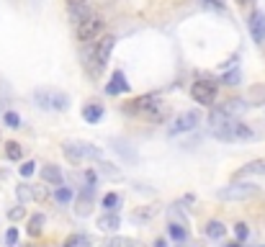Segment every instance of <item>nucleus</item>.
Returning a JSON list of instances; mask_svg holds the SVG:
<instances>
[{
	"mask_svg": "<svg viewBox=\"0 0 265 247\" xmlns=\"http://www.w3.org/2000/svg\"><path fill=\"white\" fill-rule=\"evenodd\" d=\"M113 44H116V36L113 33H100V36L93 41V54H90V72L93 75H100L103 67L108 64V57L113 52Z\"/></svg>",
	"mask_w": 265,
	"mask_h": 247,
	"instance_id": "obj_1",
	"label": "nucleus"
},
{
	"mask_svg": "<svg viewBox=\"0 0 265 247\" xmlns=\"http://www.w3.org/2000/svg\"><path fill=\"white\" fill-rule=\"evenodd\" d=\"M33 103L44 111H65L70 106V95L62 93V91H54V88H36V91L31 93Z\"/></svg>",
	"mask_w": 265,
	"mask_h": 247,
	"instance_id": "obj_2",
	"label": "nucleus"
},
{
	"mask_svg": "<svg viewBox=\"0 0 265 247\" xmlns=\"http://www.w3.org/2000/svg\"><path fill=\"white\" fill-rule=\"evenodd\" d=\"M211 131H214V137L222 139V142H237V139H252V137H255V131H252L247 124H242L239 119L227 121L224 126L211 129Z\"/></svg>",
	"mask_w": 265,
	"mask_h": 247,
	"instance_id": "obj_3",
	"label": "nucleus"
},
{
	"mask_svg": "<svg viewBox=\"0 0 265 247\" xmlns=\"http://www.w3.org/2000/svg\"><path fill=\"white\" fill-rule=\"evenodd\" d=\"M100 33H103V18L96 13H90L88 18L80 21V24H75V36L80 44H93Z\"/></svg>",
	"mask_w": 265,
	"mask_h": 247,
	"instance_id": "obj_4",
	"label": "nucleus"
},
{
	"mask_svg": "<svg viewBox=\"0 0 265 247\" xmlns=\"http://www.w3.org/2000/svg\"><path fill=\"white\" fill-rule=\"evenodd\" d=\"M260 193V185H252V183H229L219 190V198L222 201H247V198H255Z\"/></svg>",
	"mask_w": 265,
	"mask_h": 247,
	"instance_id": "obj_5",
	"label": "nucleus"
},
{
	"mask_svg": "<svg viewBox=\"0 0 265 247\" xmlns=\"http://www.w3.org/2000/svg\"><path fill=\"white\" fill-rule=\"evenodd\" d=\"M191 98L201 106H214L216 103V85L211 80H196L191 85Z\"/></svg>",
	"mask_w": 265,
	"mask_h": 247,
	"instance_id": "obj_6",
	"label": "nucleus"
},
{
	"mask_svg": "<svg viewBox=\"0 0 265 247\" xmlns=\"http://www.w3.org/2000/svg\"><path fill=\"white\" fill-rule=\"evenodd\" d=\"M199 121H201L199 111H186V114H180L175 121H172V126H170V137H175V134H186V131L196 129V126H199Z\"/></svg>",
	"mask_w": 265,
	"mask_h": 247,
	"instance_id": "obj_7",
	"label": "nucleus"
},
{
	"mask_svg": "<svg viewBox=\"0 0 265 247\" xmlns=\"http://www.w3.org/2000/svg\"><path fill=\"white\" fill-rule=\"evenodd\" d=\"M62 152L67 157V162L80 165L85 160V142H62Z\"/></svg>",
	"mask_w": 265,
	"mask_h": 247,
	"instance_id": "obj_8",
	"label": "nucleus"
},
{
	"mask_svg": "<svg viewBox=\"0 0 265 247\" xmlns=\"http://www.w3.org/2000/svg\"><path fill=\"white\" fill-rule=\"evenodd\" d=\"M250 33H252V41L258 44H265V13L263 10H255V13L250 16Z\"/></svg>",
	"mask_w": 265,
	"mask_h": 247,
	"instance_id": "obj_9",
	"label": "nucleus"
},
{
	"mask_svg": "<svg viewBox=\"0 0 265 247\" xmlns=\"http://www.w3.org/2000/svg\"><path fill=\"white\" fill-rule=\"evenodd\" d=\"M126 91H129V83H126L124 72L116 70V72L111 75V83L106 85V93H108V95H121V93H126Z\"/></svg>",
	"mask_w": 265,
	"mask_h": 247,
	"instance_id": "obj_10",
	"label": "nucleus"
},
{
	"mask_svg": "<svg viewBox=\"0 0 265 247\" xmlns=\"http://www.w3.org/2000/svg\"><path fill=\"white\" fill-rule=\"evenodd\" d=\"M41 178H44V183L47 185H65V175H62V170L57 165H44L41 167Z\"/></svg>",
	"mask_w": 265,
	"mask_h": 247,
	"instance_id": "obj_11",
	"label": "nucleus"
},
{
	"mask_svg": "<svg viewBox=\"0 0 265 247\" xmlns=\"http://www.w3.org/2000/svg\"><path fill=\"white\" fill-rule=\"evenodd\" d=\"M96 224H98L100 232H119V227H121V216L116 214V211H108V214L98 216Z\"/></svg>",
	"mask_w": 265,
	"mask_h": 247,
	"instance_id": "obj_12",
	"label": "nucleus"
},
{
	"mask_svg": "<svg viewBox=\"0 0 265 247\" xmlns=\"http://www.w3.org/2000/svg\"><path fill=\"white\" fill-rule=\"evenodd\" d=\"M219 108H222V111H224L227 116L237 119V114H242V111L247 108V100H242V98H232V100H227V103H222Z\"/></svg>",
	"mask_w": 265,
	"mask_h": 247,
	"instance_id": "obj_13",
	"label": "nucleus"
},
{
	"mask_svg": "<svg viewBox=\"0 0 265 247\" xmlns=\"http://www.w3.org/2000/svg\"><path fill=\"white\" fill-rule=\"evenodd\" d=\"M83 119H85V124H98L103 119V106L100 103H85L83 106Z\"/></svg>",
	"mask_w": 265,
	"mask_h": 247,
	"instance_id": "obj_14",
	"label": "nucleus"
},
{
	"mask_svg": "<svg viewBox=\"0 0 265 247\" xmlns=\"http://www.w3.org/2000/svg\"><path fill=\"white\" fill-rule=\"evenodd\" d=\"M224 234H227V227L219 219H211L209 224H206V237L209 240H222Z\"/></svg>",
	"mask_w": 265,
	"mask_h": 247,
	"instance_id": "obj_15",
	"label": "nucleus"
},
{
	"mask_svg": "<svg viewBox=\"0 0 265 247\" xmlns=\"http://www.w3.org/2000/svg\"><path fill=\"white\" fill-rule=\"evenodd\" d=\"M242 175H265V160H252V162H247L237 173V178H242Z\"/></svg>",
	"mask_w": 265,
	"mask_h": 247,
	"instance_id": "obj_16",
	"label": "nucleus"
},
{
	"mask_svg": "<svg viewBox=\"0 0 265 247\" xmlns=\"http://www.w3.org/2000/svg\"><path fill=\"white\" fill-rule=\"evenodd\" d=\"M227 121H232V116H227V114H224V111L219 108V106H216V108H211V114H209V126H211V129L224 126Z\"/></svg>",
	"mask_w": 265,
	"mask_h": 247,
	"instance_id": "obj_17",
	"label": "nucleus"
},
{
	"mask_svg": "<svg viewBox=\"0 0 265 247\" xmlns=\"http://www.w3.org/2000/svg\"><path fill=\"white\" fill-rule=\"evenodd\" d=\"M90 13H93V10H90V3L72 5V8H70V21H72V24H80V21H83V18H88Z\"/></svg>",
	"mask_w": 265,
	"mask_h": 247,
	"instance_id": "obj_18",
	"label": "nucleus"
},
{
	"mask_svg": "<svg viewBox=\"0 0 265 247\" xmlns=\"http://www.w3.org/2000/svg\"><path fill=\"white\" fill-rule=\"evenodd\" d=\"M41 229H44V214H33V216L29 219V227H26V232L31 234V237H39Z\"/></svg>",
	"mask_w": 265,
	"mask_h": 247,
	"instance_id": "obj_19",
	"label": "nucleus"
},
{
	"mask_svg": "<svg viewBox=\"0 0 265 247\" xmlns=\"http://www.w3.org/2000/svg\"><path fill=\"white\" fill-rule=\"evenodd\" d=\"M167 234H170V237L175 240V242H186V240H188V232H186V227H183V224H175V221L167 224Z\"/></svg>",
	"mask_w": 265,
	"mask_h": 247,
	"instance_id": "obj_20",
	"label": "nucleus"
},
{
	"mask_svg": "<svg viewBox=\"0 0 265 247\" xmlns=\"http://www.w3.org/2000/svg\"><path fill=\"white\" fill-rule=\"evenodd\" d=\"M72 198H75L72 188H67V185H57L54 188V201H57V204H70Z\"/></svg>",
	"mask_w": 265,
	"mask_h": 247,
	"instance_id": "obj_21",
	"label": "nucleus"
},
{
	"mask_svg": "<svg viewBox=\"0 0 265 247\" xmlns=\"http://www.w3.org/2000/svg\"><path fill=\"white\" fill-rule=\"evenodd\" d=\"M100 204H103V209H106V211H119V206H121V196H119V193H113V190H111V193H106V196H103V201H100Z\"/></svg>",
	"mask_w": 265,
	"mask_h": 247,
	"instance_id": "obj_22",
	"label": "nucleus"
},
{
	"mask_svg": "<svg viewBox=\"0 0 265 247\" xmlns=\"http://www.w3.org/2000/svg\"><path fill=\"white\" fill-rule=\"evenodd\" d=\"M5 157L8 160H21V157H24V147H21L18 142H5Z\"/></svg>",
	"mask_w": 265,
	"mask_h": 247,
	"instance_id": "obj_23",
	"label": "nucleus"
},
{
	"mask_svg": "<svg viewBox=\"0 0 265 247\" xmlns=\"http://www.w3.org/2000/svg\"><path fill=\"white\" fill-rule=\"evenodd\" d=\"M16 196H18L21 204H26V201H33V185H29V183H21V185L16 188Z\"/></svg>",
	"mask_w": 265,
	"mask_h": 247,
	"instance_id": "obj_24",
	"label": "nucleus"
},
{
	"mask_svg": "<svg viewBox=\"0 0 265 247\" xmlns=\"http://www.w3.org/2000/svg\"><path fill=\"white\" fill-rule=\"evenodd\" d=\"M103 247H139V245L129 237H111V240L103 242Z\"/></svg>",
	"mask_w": 265,
	"mask_h": 247,
	"instance_id": "obj_25",
	"label": "nucleus"
},
{
	"mask_svg": "<svg viewBox=\"0 0 265 247\" xmlns=\"http://www.w3.org/2000/svg\"><path fill=\"white\" fill-rule=\"evenodd\" d=\"M263 100H265V85H255V88H252V91H250V98H247V103H263Z\"/></svg>",
	"mask_w": 265,
	"mask_h": 247,
	"instance_id": "obj_26",
	"label": "nucleus"
},
{
	"mask_svg": "<svg viewBox=\"0 0 265 247\" xmlns=\"http://www.w3.org/2000/svg\"><path fill=\"white\" fill-rule=\"evenodd\" d=\"M239 80H242V72H239V70H229V72H224V77H222L224 85H239Z\"/></svg>",
	"mask_w": 265,
	"mask_h": 247,
	"instance_id": "obj_27",
	"label": "nucleus"
},
{
	"mask_svg": "<svg viewBox=\"0 0 265 247\" xmlns=\"http://www.w3.org/2000/svg\"><path fill=\"white\" fill-rule=\"evenodd\" d=\"M113 152H119L121 157H126V160H136V154H134L129 147H126L124 142H113Z\"/></svg>",
	"mask_w": 265,
	"mask_h": 247,
	"instance_id": "obj_28",
	"label": "nucleus"
},
{
	"mask_svg": "<svg viewBox=\"0 0 265 247\" xmlns=\"http://www.w3.org/2000/svg\"><path fill=\"white\" fill-rule=\"evenodd\" d=\"M247 234H250V227H247L245 221H237V224H234V237H237L239 242H245Z\"/></svg>",
	"mask_w": 265,
	"mask_h": 247,
	"instance_id": "obj_29",
	"label": "nucleus"
},
{
	"mask_svg": "<svg viewBox=\"0 0 265 247\" xmlns=\"http://www.w3.org/2000/svg\"><path fill=\"white\" fill-rule=\"evenodd\" d=\"M3 121H5V126H10V129H18L21 126V116L16 114V111H8V114L3 116Z\"/></svg>",
	"mask_w": 265,
	"mask_h": 247,
	"instance_id": "obj_30",
	"label": "nucleus"
},
{
	"mask_svg": "<svg viewBox=\"0 0 265 247\" xmlns=\"http://www.w3.org/2000/svg\"><path fill=\"white\" fill-rule=\"evenodd\" d=\"M33 173H36V162H33V160H29V162L21 165V178H31Z\"/></svg>",
	"mask_w": 265,
	"mask_h": 247,
	"instance_id": "obj_31",
	"label": "nucleus"
},
{
	"mask_svg": "<svg viewBox=\"0 0 265 247\" xmlns=\"http://www.w3.org/2000/svg\"><path fill=\"white\" fill-rule=\"evenodd\" d=\"M98 167H100V173H106L108 178H121V173L116 170V167H111L108 162H98Z\"/></svg>",
	"mask_w": 265,
	"mask_h": 247,
	"instance_id": "obj_32",
	"label": "nucleus"
},
{
	"mask_svg": "<svg viewBox=\"0 0 265 247\" xmlns=\"http://www.w3.org/2000/svg\"><path fill=\"white\" fill-rule=\"evenodd\" d=\"M24 216H26V209H24V206H16V209L8 211V219H10V221H18V219H24Z\"/></svg>",
	"mask_w": 265,
	"mask_h": 247,
	"instance_id": "obj_33",
	"label": "nucleus"
},
{
	"mask_svg": "<svg viewBox=\"0 0 265 247\" xmlns=\"http://www.w3.org/2000/svg\"><path fill=\"white\" fill-rule=\"evenodd\" d=\"M16 242H18V229H16V227H10V229L5 232V245H8V247H13Z\"/></svg>",
	"mask_w": 265,
	"mask_h": 247,
	"instance_id": "obj_34",
	"label": "nucleus"
},
{
	"mask_svg": "<svg viewBox=\"0 0 265 247\" xmlns=\"http://www.w3.org/2000/svg\"><path fill=\"white\" fill-rule=\"evenodd\" d=\"M33 198L44 201V198H47V188H44V185H33Z\"/></svg>",
	"mask_w": 265,
	"mask_h": 247,
	"instance_id": "obj_35",
	"label": "nucleus"
},
{
	"mask_svg": "<svg viewBox=\"0 0 265 247\" xmlns=\"http://www.w3.org/2000/svg\"><path fill=\"white\" fill-rule=\"evenodd\" d=\"M201 3H203V5H211V8H219V10L224 8V3H222V0H201Z\"/></svg>",
	"mask_w": 265,
	"mask_h": 247,
	"instance_id": "obj_36",
	"label": "nucleus"
},
{
	"mask_svg": "<svg viewBox=\"0 0 265 247\" xmlns=\"http://www.w3.org/2000/svg\"><path fill=\"white\" fill-rule=\"evenodd\" d=\"M83 3H88V0H67V8H72V5H83Z\"/></svg>",
	"mask_w": 265,
	"mask_h": 247,
	"instance_id": "obj_37",
	"label": "nucleus"
},
{
	"mask_svg": "<svg viewBox=\"0 0 265 247\" xmlns=\"http://www.w3.org/2000/svg\"><path fill=\"white\" fill-rule=\"evenodd\" d=\"M155 247H167V245H165V240H157V242H155Z\"/></svg>",
	"mask_w": 265,
	"mask_h": 247,
	"instance_id": "obj_38",
	"label": "nucleus"
},
{
	"mask_svg": "<svg viewBox=\"0 0 265 247\" xmlns=\"http://www.w3.org/2000/svg\"><path fill=\"white\" fill-rule=\"evenodd\" d=\"M234 3H237V5H247V3H250V0H234Z\"/></svg>",
	"mask_w": 265,
	"mask_h": 247,
	"instance_id": "obj_39",
	"label": "nucleus"
},
{
	"mask_svg": "<svg viewBox=\"0 0 265 247\" xmlns=\"http://www.w3.org/2000/svg\"><path fill=\"white\" fill-rule=\"evenodd\" d=\"M224 247H242V242H232V245H224Z\"/></svg>",
	"mask_w": 265,
	"mask_h": 247,
	"instance_id": "obj_40",
	"label": "nucleus"
},
{
	"mask_svg": "<svg viewBox=\"0 0 265 247\" xmlns=\"http://www.w3.org/2000/svg\"><path fill=\"white\" fill-rule=\"evenodd\" d=\"M31 247H33V245H31Z\"/></svg>",
	"mask_w": 265,
	"mask_h": 247,
	"instance_id": "obj_41",
	"label": "nucleus"
}]
</instances>
